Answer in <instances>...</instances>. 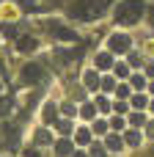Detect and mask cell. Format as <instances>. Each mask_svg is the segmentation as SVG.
Masks as SVG:
<instances>
[{
    "instance_id": "18",
    "label": "cell",
    "mask_w": 154,
    "mask_h": 157,
    "mask_svg": "<svg viewBox=\"0 0 154 157\" xmlns=\"http://www.w3.org/2000/svg\"><path fill=\"white\" fill-rule=\"evenodd\" d=\"M91 130H94L96 135H105V132H107V124H105V121H94V127H91Z\"/></svg>"
},
{
    "instance_id": "16",
    "label": "cell",
    "mask_w": 154,
    "mask_h": 157,
    "mask_svg": "<svg viewBox=\"0 0 154 157\" xmlns=\"http://www.w3.org/2000/svg\"><path fill=\"white\" fill-rule=\"evenodd\" d=\"M14 14H17V8H14V6H8V3H6V6H0V17H14Z\"/></svg>"
},
{
    "instance_id": "26",
    "label": "cell",
    "mask_w": 154,
    "mask_h": 157,
    "mask_svg": "<svg viewBox=\"0 0 154 157\" xmlns=\"http://www.w3.org/2000/svg\"><path fill=\"white\" fill-rule=\"evenodd\" d=\"M110 127H113V130H121V127H124V119H118V116L110 119Z\"/></svg>"
},
{
    "instance_id": "23",
    "label": "cell",
    "mask_w": 154,
    "mask_h": 157,
    "mask_svg": "<svg viewBox=\"0 0 154 157\" xmlns=\"http://www.w3.org/2000/svg\"><path fill=\"white\" fill-rule=\"evenodd\" d=\"M58 130H61V132H72V124H69L66 119H61V121H58Z\"/></svg>"
},
{
    "instance_id": "2",
    "label": "cell",
    "mask_w": 154,
    "mask_h": 157,
    "mask_svg": "<svg viewBox=\"0 0 154 157\" xmlns=\"http://www.w3.org/2000/svg\"><path fill=\"white\" fill-rule=\"evenodd\" d=\"M105 3L107 0H74L72 8H69V14L77 17V19H96V17H102Z\"/></svg>"
},
{
    "instance_id": "20",
    "label": "cell",
    "mask_w": 154,
    "mask_h": 157,
    "mask_svg": "<svg viewBox=\"0 0 154 157\" xmlns=\"http://www.w3.org/2000/svg\"><path fill=\"white\" fill-rule=\"evenodd\" d=\"M116 94H118V99H124V97L130 94V86H124V83H121V86H116Z\"/></svg>"
},
{
    "instance_id": "19",
    "label": "cell",
    "mask_w": 154,
    "mask_h": 157,
    "mask_svg": "<svg viewBox=\"0 0 154 157\" xmlns=\"http://www.w3.org/2000/svg\"><path fill=\"white\" fill-rule=\"evenodd\" d=\"M127 144H130V146H138V144H141V132H130V135H127Z\"/></svg>"
},
{
    "instance_id": "1",
    "label": "cell",
    "mask_w": 154,
    "mask_h": 157,
    "mask_svg": "<svg viewBox=\"0 0 154 157\" xmlns=\"http://www.w3.org/2000/svg\"><path fill=\"white\" fill-rule=\"evenodd\" d=\"M146 11V3L143 0H121L116 6V22L118 25H135Z\"/></svg>"
},
{
    "instance_id": "21",
    "label": "cell",
    "mask_w": 154,
    "mask_h": 157,
    "mask_svg": "<svg viewBox=\"0 0 154 157\" xmlns=\"http://www.w3.org/2000/svg\"><path fill=\"white\" fill-rule=\"evenodd\" d=\"M96 108H99V110H102V113H107V110H110V102H107V99H102V97H99V99H96Z\"/></svg>"
},
{
    "instance_id": "5",
    "label": "cell",
    "mask_w": 154,
    "mask_h": 157,
    "mask_svg": "<svg viewBox=\"0 0 154 157\" xmlns=\"http://www.w3.org/2000/svg\"><path fill=\"white\" fill-rule=\"evenodd\" d=\"M17 50H19V52H33V50H36V39H33V36H19Z\"/></svg>"
},
{
    "instance_id": "28",
    "label": "cell",
    "mask_w": 154,
    "mask_h": 157,
    "mask_svg": "<svg viewBox=\"0 0 154 157\" xmlns=\"http://www.w3.org/2000/svg\"><path fill=\"white\" fill-rule=\"evenodd\" d=\"M152 91H154V86H152Z\"/></svg>"
},
{
    "instance_id": "6",
    "label": "cell",
    "mask_w": 154,
    "mask_h": 157,
    "mask_svg": "<svg viewBox=\"0 0 154 157\" xmlns=\"http://www.w3.org/2000/svg\"><path fill=\"white\" fill-rule=\"evenodd\" d=\"M72 152H74V149H72V141H66V138H61V141L55 144V155H61V157H69Z\"/></svg>"
},
{
    "instance_id": "4",
    "label": "cell",
    "mask_w": 154,
    "mask_h": 157,
    "mask_svg": "<svg viewBox=\"0 0 154 157\" xmlns=\"http://www.w3.org/2000/svg\"><path fill=\"white\" fill-rule=\"evenodd\" d=\"M22 77H25V83H39L41 80V66L39 63H28L22 69Z\"/></svg>"
},
{
    "instance_id": "10",
    "label": "cell",
    "mask_w": 154,
    "mask_h": 157,
    "mask_svg": "<svg viewBox=\"0 0 154 157\" xmlns=\"http://www.w3.org/2000/svg\"><path fill=\"white\" fill-rule=\"evenodd\" d=\"M55 36H58V39H63V41H74V39H77V36H74L72 30H66V28H58V30H55Z\"/></svg>"
},
{
    "instance_id": "17",
    "label": "cell",
    "mask_w": 154,
    "mask_h": 157,
    "mask_svg": "<svg viewBox=\"0 0 154 157\" xmlns=\"http://www.w3.org/2000/svg\"><path fill=\"white\" fill-rule=\"evenodd\" d=\"M113 69H116V75H118V77H127V75H130V66H127V63H116Z\"/></svg>"
},
{
    "instance_id": "7",
    "label": "cell",
    "mask_w": 154,
    "mask_h": 157,
    "mask_svg": "<svg viewBox=\"0 0 154 157\" xmlns=\"http://www.w3.org/2000/svg\"><path fill=\"white\" fill-rule=\"evenodd\" d=\"M105 149H107V152H121V138H118V135H107Z\"/></svg>"
},
{
    "instance_id": "8",
    "label": "cell",
    "mask_w": 154,
    "mask_h": 157,
    "mask_svg": "<svg viewBox=\"0 0 154 157\" xmlns=\"http://www.w3.org/2000/svg\"><path fill=\"white\" fill-rule=\"evenodd\" d=\"M96 66H99V69H110V66H113L110 52H99V55H96Z\"/></svg>"
},
{
    "instance_id": "24",
    "label": "cell",
    "mask_w": 154,
    "mask_h": 157,
    "mask_svg": "<svg viewBox=\"0 0 154 157\" xmlns=\"http://www.w3.org/2000/svg\"><path fill=\"white\" fill-rule=\"evenodd\" d=\"M91 157H105V146H99V144H96V146L91 149Z\"/></svg>"
},
{
    "instance_id": "15",
    "label": "cell",
    "mask_w": 154,
    "mask_h": 157,
    "mask_svg": "<svg viewBox=\"0 0 154 157\" xmlns=\"http://www.w3.org/2000/svg\"><path fill=\"white\" fill-rule=\"evenodd\" d=\"M52 116H58V110H55L52 105H47V108H44V121H47V124H52Z\"/></svg>"
},
{
    "instance_id": "27",
    "label": "cell",
    "mask_w": 154,
    "mask_h": 157,
    "mask_svg": "<svg viewBox=\"0 0 154 157\" xmlns=\"http://www.w3.org/2000/svg\"><path fill=\"white\" fill-rule=\"evenodd\" d=\"M69 157H88V155H85V152H72Z\"/></svg>"
},
{
    "instance_id": "14",
    "label": "cell",
    "mask_w": 154,
    "mask_h": 157,
    "mask_svg": "<svg viewBox=\"0 0 154 157\" xmlns=\"http://www.w3.org/2000/svg\"><path fill=\"white\" fill-rule=\"evenodd\" d=\"M36 141H39V146H47V144H50V132H47V130H39V132H36Z\"/></svg>"
},
{
    "instance_id": "12",
    "label": "cell",
    "mask_w": 154,
    "mask_h": 157,
    "mask_svg": "<svg viewBox=\"0 0 154 157\" xmlns=\"http://www.w3.org/2000/svg\"><path fill=\"white\" fill-rule=\"evenodd\" d=\"M130 124H132V127H143V124H146V116H143V113H138V110H135V113H132V116H130Z\"/></svg>"
},
{
    "instance_id": "22",
    "label": "cell",
    "mask_w": 154,
    "mask_h": 157,
    "mask_svg": "<svg viewBox=\"0 0 154 157\" xmlns=\"http://www.w3.org/2000/svg\"><path fill=\"white\" fill-rule=\"evenodd\" d=\"M83 119H94V105H83Z\"/></svg>"
},
{
    "instance_id": "13",
    "label": "cell",
    "mask_w": 154,
    "mask_h": 157,
    "mask_svg": "<svg viewBox=\"0 0 154 157\" xmlns=\"http://www.w3.org/2000/svg\"><path fill=\"white\" fill-rule=\"evenodd\" d=\"M74 141H80V144H88V141H91V132H88L85 127H80V130L74 132Z\"/></svg>"
},
{
    "instance_id": "3",
    "label": "cell",
    "mask_w": 154,
    "mask_h": 157,
    "mask_svg": "<svg viewBox=\"0 0 154 157\" xmlns=\"http://www.w3.org/2000/svg\"><path fill=\"white\" fill-rule=\"evenodd\" d=\"M107 44H110V50H113V52H127L132 41H130V36H127V33H113Z\"/></svg>"
},
{
    "instance_id": "25",
    "label": "cell",
    "mask_w": 154,
    "mask_h": 157,
    "mask_svg": "<svg viewBox=\"0 0 154 157\" xmlns=\"http://www.w3.org/2000/svg\"><path fill=\"white\" fill-rule=\"evenodd\" d=\"M132 86H135V88H143V86H146V80H143L141 75H135V77H132Z\"/></svg>"
},
{
    "instance_id": "11",
    "label": "cell",
    "mask_w": 154,
    "mask_h": 157,
    "mask_svg": "<svg viewBox=\"0 0 154 157\" xmlns=\"http://www.w3.org/2000/svg\"><path fill=\"white\" fill-rule=\"evenodd\" d=\"M146 105H149V99H146L143 94H135V97H132V108H135V110H141V108H146Z\"/></svg>"
},
{
    "instance_id": "29",
    "label": "cell",
    "mask_w": 154,
    "mask_h": 157,
    "mask_svg": "<svg viewBox=\"0 0 154 157\" xmlns=\"http://www.w3.org/2000/svg\"><path fill=\"white\" fill-rule=\"evenodd\" d=\"M152 108H154V105H152Z\"/></svg>"
},
{
    "instance_id": "9",
    "label": "cell",
    "mask_w": 154,
    "mask_h": 157,
    "mask_svg": "<svg viewBox=\"0 0 154 157\" xmlns=\"http://www.w3.org/2000/svg\"><path fill=\"white\" fill-rule=\"evenodd\" d=\"M83 83H85V88H96L99 86V75L96 72H85L83 75Z\"/></svg>"
}]
</instances>
